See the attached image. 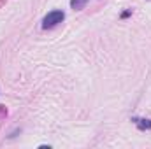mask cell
Instances as JSON below:
<instances>
[{"label": "cell", "instance_id": "277c9868", "mask_svg": "<svg viewBox=\"0 0 151 149\" xmlns=\"http://www.w3.org/2000/svg\"><path fill=\"white\" fill-rule=\"evenodd\" d=\"M130 14H132V11H125V12H121V18H123V19H127Z\"/></svg>", "mask_w": 151, "mask_h": 149}, {"label": "cell", "instance_id": "7a4b0ae2", "mask_svg": "<svg viewBox=\"0 0 151 149\" xmlns=\"http://www.w3.org/2000/svg\"><path fill=\"white\" fill-rule=\"evenodd\" d=\"M132 121L139 126V130H150V128H151V119H139V117H132Z\"/></svg>", "mask_w": 151, "mask_h": 149}, {"label": "cell", "instance_id": "6da1fadb", "mask_svg": "<svg viewBox=\"0 0 151 149\" xmlns=\"http://www.w3.org/2000/svg\"><path fill=\"white\" fill-rule=\"evenodd\" d=\"M63 19H65L63 11H51V12H47V16L42 19V28H53V27H56L58 23H62Z\"/></svg>", "mask_w": 151, "mask_h": 149}, {"label": "cell", "instance_id": "3957f363", "mask_svg": "<svg viewBox=\"0 0 151 149\" xmlns=\"http://www.w3.org/2000/svg\"><path fill=\"white\" fill-rule=\"evenodd\" d=\"M86 4H88V0H70V7H72L74 11H79V9H83Z\"/></svg>", "mask_w": 151, "mask_h": 149}, {"label": "cell", "instance_id": "5b68a950", "mask_svg": "<svg viewBox=\"0 0 151 149\" xmlns=\"http://www.w3.org/2000/svg\"><path fill=\"white\" fill-rule=\"evenodd\" d=\"M0 4H4V0H0Z\"/></svg>", "mask_w": 151, "mask_h": 149}]
</instances>
